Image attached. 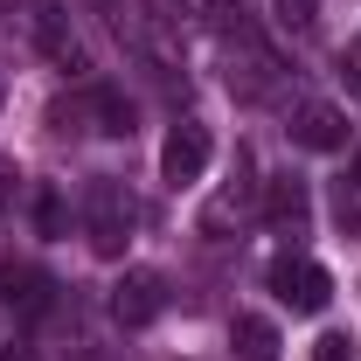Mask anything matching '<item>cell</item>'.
Here are the masks:
<instances>
[{"mask_svg": "<svg viewBox=\"0 0 361 361\" xmlns=\"http://www.w3.org/2000/svg\"><path fill=\"white\" fill-rule=\"evenodd\" d=\"M133 223H139V202L126 180L97 174L84 195V229H90V250L97 257H126V243H133Z\"/></svg>", "mask_w": 361, "mask_h": 361, "instance_id": "6da1fadb", "label": "cell"}, {"mask_svg": "<svg viewBox=\"0 0 361 361\" xmlns=\"http://www.w3.org/2000/svg\"><path fill=\"white\" fill-rule=\"evenodd\" d=\"M209 160H216V139H209V126H195V118H180L174 133H167V146H160V174L174 180V188L202 180Z\"/></svg>", "mask_w": 361, "mask_h": 361, "instance_id": "7a4b0ae2", "label": "cell"}, {"mask_svg": "<svg viewBox=\"0 0 361 361\" xmlns=\"http://www.w3.org/2000/svg\"><path fill=\"white\" fill-rule=\"evenodd\" d=\"M271 292H278L292 313H319V306L334 299V278H326L313 257H278V264H271Z\"/></svg>", "mask_w": 361, "mask_h": 361, "instance_id": "3957f363", "label": "cell"}, {"mask_svg": "<svg viewBox=\"0 0 361 361\" xmlns=\"http://www.w3.org/2000/svg\"><path fill=\"white\" fill-rule=\"evenodd\" d=\"M160 306H167V278H160V271H126V278L111 285V313H118V326H153Z\"/></svg>", "mask_w": 361, "mask_h": 361, "instance_id": "277c9868", "label": "cell"}, {"mask_svg": "<svg viewBox=\"0 0 361 361\" xmlns=\"http://www.w3.org/2000/svg\"><path fill=\"white\" fill-rule=\"evenodd\" d=\"M0 306L14 319H42L56 306V285H49L35 264H0Z\"/></svg>", "mask_w": 361, "mask_h": 361, "instance_id": "5b68a950", "label": "cell"}, {"mask_svg": "<svg viewBox=\"0 0 361 361\" xmlns=\"http://www.w3.org/2000/svg\"><path fill=\"white\" fill-rule=\"evenodd\" d=\"M285 133L299 139V146H306V153H341V146H348V118H341V111H334V104H299V111H292V126H285Z\"/></svg>", "mask_w": 361, "mask_h": 361, "instance_id": "8992f818", "label": "cell"}, {"mask_svg": "<svg viewBox=\"0 0 361 361\" xmlns=\"http://www.w3.org/2000/svg\"><path fill=\"white\" fill-rule=\"evenodd\" d=\"M306 216H313V202H306V180L278 174L264 188V223L278 229V236H306Z\"/></svg>", "mask_w": 361, "mask_h": 361, "instance_id": "52a82bcc", "label": "cell"}, {"mask_svg": "<svg viewBox=\"0 0 361 361\" xmlns=\"http://www.w3.org/2000/svg\"><path fill=\"white\" fill-rule=\"evenodd\" d=\"M35 35H42V49H49V63H56V70H84V42L70 35L63 7H35Z\"/></svg>", "mask_w": 361, "mask_h": 361, "instance_id": "ba28073f", "label": "cell"}, {"mask_svg": "<svg viewBox=\"0 0 361 361\" xmlns=\"http://www.w3.org/2000/svg\"><path fill=\"white\" fill-rule=\"evenodd\" d=\"M229 348H236V361H278V326H271L264 313H236Z\"/></svg>", "mask_w": 361, "mask_h": 361, "instance_id": "9c48e42d", "label": "cell"}, {"mask_svg": "<svg viewBox=\"0 0 361 361\" xmlns=\"http://www.w3.org/2000/svg\"><path fill=\"white\" fill-rule=\"evenodd\" d=\"M90 111H97V133H111V139L133 133V104H126L118 90H90Z\"/></svg>", "mask_w": 361, "mask_h": 361, "instance_id": "30bf717a", "label": "cell"}, {"mask_svg": "<svg viewBox=\"0 0 361 361\" xmlns=\"http://www.w3.org/2000/svg\"><path fill=\"white\" fill-rule=\"evenodd\" d=\"M35 229H42V236H63V195H56V188H35Z\"/></svg>", "mask_w": 361, "mask_h": 361, "instance_id": "8fae6325", "label": "cell"}, {"mask_svg": "<svg viewBox=\"0 0 361 361\" xmlns=\"http://www.w3.org/2000/svg\"><path fill=\"white\" fill-rule=\"evenodd\" d=\"M334 216H341V229H361V174L334 188Z\"/></svg>", "mask_w": 361, "mask_h": 361, "instance_id": "7c38bea8", "label": "cell"}, {"mask_svg": "<svg viewBox=\"0 0 361 361\" xmlns=\"http://www.w3.org/2000/svg\"><path fill=\"white\" fill-rule=\"evenodd\" d=\"M341 84H348V97L361 104V35H355L348 49H341Z\"/></svg>", "mask_w": 361, "mask_h": 361, "instance_id": "4fadbf2b", "label": "cell"}, {"mask_svg": "<svg viewBox=\"0 0 361 361\" xmlns=\"http://www.w3.org/2000/svg\"><path fill=\"white\" fill-rule=\"evenodd\" d=\"M313 14H319V0H278V21L285 28H313Z\"/></svg>", "mask_w": 361, "mask_h": 361, "instance_id": "5bb4252c", "label": "cell"}, {"mask_svg": "<svg viewBox=\"0 0 361 361\" xmlns=\"http://www.w3.org/2000/svg\"><path fill=\"white\" fill-rule=\"evenodd\" d=\"M313 361H355V341H348V334H326L313 348Z\"/></svg>", "mask_w": 361, "mask_h": 361, "instance_id": "9a60e30c", "label": "cell"}, {"mask_svg": "<svg viewBox=\"0 0 361 361\" xmlns=\"http://www.w3.org/2000/svg\"><path fill=\"white\" fill-rule=\"evenodd\" d=\"M7 202H14V167L0 160V216H7Z\"/></svg>", "mask_w": 361, "mask_h": 361, "instance_id": "2e32d148", "label": "cell"}, {"mask_svg": "<svg viewBox=\"0 0 361 361\" xmlns=\"http://www.w3.org/2000/svg\"><path fill=\"white\" fill-rule=\"evenodd\" d=\"M0 361H35V348H0Z\"/></svg>", "mask_w": 361, "mask_h": 361, "instance_id": "e0dca14e", "label": "cell"}]
</instances>
